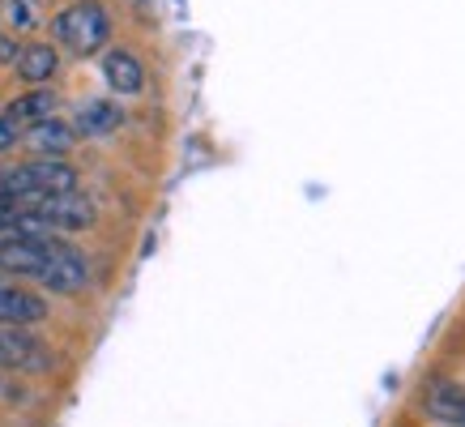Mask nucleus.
<instances>
[{"mask_svg": "<svg viewBox=\"0 0 465 427\" xmlns=\"http://www.w3.org/2000/svg\"><path fill=\"white\" fill-rule=\"evenodd\" d=\"M17 56H22V47H17L14 35H5L0 30V65H17Z\"/></svg>", "mask_w": 465, "mask_h": 427, "instance_id": "obj_14", "label": "nucleus"}, {"mask_svg": "<svg viewBox=\"0 0 465 427\" xmlns=\"http://www.w3.org/2000/svg\"><path fill=\"white\" fill-rule=\"evenodd\" d=\"M69 188H77V171L60 154H47L39 163H26V167H14L0 175V197L9 201L52 197V193H69Z\"/></svg>", "mask_w": 465, "mask_h": 427, "instance_id": "obj_2", "label": "nucleus"}, {"mask_svg": "<svg viewBox=\"0 0 465 427\" xmlns=\"http://www.w3.org/2000/svg\"><path fill=\"white\" fill-rule=\"evenodd\" d=\"M423 411L449 427H465V389L449 381H431L423 389Z\"/></svg>", "mask_w": 465, "mask_h": 427, "instance_id": "obj_7", "label": "nucleus"}, {"mask_svg": "<svg viewBox=\"0 0 465 427\" xmlns=\"http://www.w3.org/2000/svg\"><path fill=\"white\" fill-rule=\"evenodd\" d=\"M17 142V128L9 124V120H5V115H0V150H9V145Z\"/></svg>", "mask_w": 465, "mask_h": 427, "instance_id": "obj_15", "label": "nucleus"}, {"mask_svg": "<svg viewBox=\"0 0 465 427\" xmlns=\"http://www.w3.org/2000/svg\"><path fill=\"white\" fill-rule=\"evenodd\" d=\"M52 351L43 346L26 325H0V368L14 372H52Z\"/></svg>", "mask_w": 465, "mask_h": 427, "instance_id": "obj_4", "label": "nucleus"}, {"mask_svg": "<svg viewBox=\"0 0 465 427\" xmlns=\"http://www.w3.org/2000/svg\"><path fill=\"white\" fill-rule=\"evenodd\" d=\"M43 316H47V303L35 291H22L0 278V325H35Z\"/></svg>", "mask_w": 465, "mask_h": 427, "instance_id": "obj_6", "label": "nucleus"}, {"mask_svg": "<svg viewBox=\"0 0 465 427\" xmlns=\"http://www.w3.org/2000/svg\"><path fill=\"white\" fill-rule=\"evenodd\" d=\"M90 283V265H85V256L73 248V243H60L56 256H52V265L47 273L39 278V286L47 291H60V295H73V291H82Z\"/></svg>", "mask_w": 465, "mask_h": 427, "instance_id": "obj_5", "label": "nucleus"}, {"mask_svg": "<svg viewBox=\"0 0 465 427\" xmlns=\"http://www.w3.org/2000/svg\"><path fill=\"white\" fill-rule=\"evenodd\" d=\"M112 128H120V107L107 99L85 103L77 112V120H73V133H82V137H107Z\"/></svg>", "mask_w": 465, "mask_h": 427, "instance_id": "obj_10", "label": "nucleus"}, {"mask_svg": "<svg viewBox=\"0 0 465 427\" xmlns=\"http://www.w3.org/2000/svg\"><path fill=\"white\" fill-rule=\"evenodd\" d=\"M60 243L64 240H52V235H5V240H0V270L39 283Z\"/></svg>", "mask_w": 465, "mask_h": 427, "instance_id": "obj_3", "label": "nucleus"}, {"mask_svg": "<svg viewBox=\"0 0 465 427\" xmlns=\"http://www.w3.org/2000/svg\"><path fill=\"white\" fill-rule=\"evenodd\" d=\"M73 124H60L56 115H47V120H39V124H30V133H26V142L39 150V154H64L73 145Z\"/></svg>", "mask_w": 465, "mask_h": 427, "instance_id": "obj_11", "label": "nucleus"}, {"mask_svg": "<svg viewBox=\"0 0 465 427\" xmlns=\"http://www.w3.org/2000/svg\"><path fill=\"white\" fill-rule=\"evenodd\" d=\"M103 77H107V85H112L115 94H142V85H145L142 60L133 56V52H124V47H115V52L103 56Z\"/></svg>", "mask_w": 465, "mask_h": 427, "instance_id": "obj_8", "label": "nucleus"}, {"mask_svg": "<svg viewBox=\"0 0 465 427\" xmlns=\"http://www.w3.org/2000/svg\"><path fill=\"white\" fill-rule=\"evenodd\" d=\"M56 47H47V43H35V47H22V56H17V73H22V82L39 85L47 82L52 73H56Z\"/></svg>", "mask_w": 465, "mask_h": 427, "instance_id": "obj_12", "label": "nucleus"}, {"mask_svg": "<svg viewBox=\"0 0 465 427\" xmlns=\"http://www.w3.org/2000/svg\"><path fill=\"white\" fill-rule=\"evenodd\" d=\"M52 35L73 56H94V52H103V43L112 35V17H107V9L99 0H77L64 14H56Z\"/></svg>", "mask_w": 465, "mask_h": 427, "instance_id": "obj_1", "label": "nucleus"}, {"mask_svg": "<svg viewBox=\"0 0 465 427\" xmlns=\"http://www.w3.org/2000/svg\"><path fill=\"white\" fill-rule=\"evenodd\" d=\"M0 14L9 30H35L39 26V0H0Z\"/></svg>", "mask_w": 465, "mask_h": 427, "instance_id": "obj_13", "label": "nucleus"}, {"mask_svg": "<svg viewBox=\"0 0 465 427\" xmlns=\"http://www.w3.org/2000/svg\"><path fill=\"white\" fill-rule=\"evenodd\" d=\"M47 115H56V94H52V90H30V94H22V99H14L5 107V120H9L17 133L30 124H39V120H47Z\"/></svg>", "mask_w": 465, "mask_h": 427, "instance_id": "obj_9", "label": "nucleus"}]
</instances>
